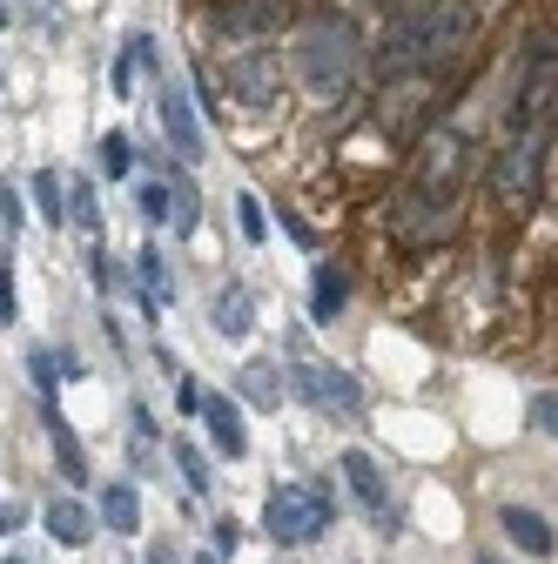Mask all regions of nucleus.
Listing matches in <instances>:
<instances>
[{
	"label": "nucleus",
	"instance_id": "ddd939ff",
	"mask_svg": "<svg viewBox=\"0 0 558 564\" xmlns=\"http://www.w3.org/2000/svg\"><path fill=\"white\" fill-rule=\"evenodd\" d=\"M101 524L108 531H142V490H135V484H108L101 490Z\"/></svg>",
	"mask_w": 558,
	"mask_h": 564
},
{
	"label": "nucleus",
	"instance_id": "dca6fc26",
	"mask_svg": "<svg viewBox=\"0 0 558 564\" xmlns=\"http://www.w3.org/2000/svg\"><path fill=\"white\" fill-rule=\"evenodd\" d=\"M216 329H223V336H236V343L256 329V316H249V296H243V290H223V296H216Z\"/></svg>",
	"mask_w": 558,
	"mask_h": 564
},
{
	"label": "nucleus",
	"instance_id": "39448f33",
	"mask_svg": "<svg viewBox=\"0 0 558 564\" xmlns=\"http://www.w3.org/2000/svg\"><path fill=\"white\" fill-rule=\"evenodd\" d=\"M290 383H297V397H303L310 410H323V416H357V410H364L357 377H351V370H336V364H323V357H297Z\"/></svg>",
	"mask_w": 558,
	"mask_h": 564
},
{
	"label": "nucleus",
	"instance_id": "f03ea898",
	"mask_svg": "<svg viewBox=\"0 0 558 564\" xmlns=\"http://www.w3.org/2000/svg\"><path fill=\"white\" fill-rule=\"evenodd\" d=\"M290 67H297V82L316 95V101H343L357 88L364 75V41L351 21H336V14H310L297 28V47H290Z\"/></svg>",
	"mask_w": 558,
	"mask_h": 564
},
{
	"label": "nucleus",
	"instance_id": "423d86ee",
	"mask_svg": "<svg viewBox=\"0 0 558 564\" xmlns=\"http://www.w3.org/2000/svg\"><path fill=\"white\" fill-rule=\"evenodd\" d=\"M290 21V0H216L208 8V34L223 41H262Z\"/></svg>",
	"mask_w": 558,
	"mask_h": 564
},
{
	"label": "nucleus",
	"instance_id": "7ed1b4c3",
	"mask_svg": "<svg viewBox=\"0 0 558 564\" xmlns=\"http://www.w3.org/2000/svg\"><path fill=\"white\" fill-rule=\"evenodd\" d=\"M458 229V195L451 188H425V182H404L390 202V236L404 249H431Z\"/></svg>",
	"mask_w": 558,
	"mask_h": 564
},
{
	"label": "nucleus",
	"instance_id": "20e7f679",
	"mask_svg": "<svg viewBox=\"0 0 558 564\" xmlns=\"http://www.w3.org/2000/svg\"><path fill=\"white\" fill-rule=\"evenodd\" d=\"M262 531L276 544H316L330 531V498H323V484H276L269 490V505H262Z\"/></svg>",
	"mask_w": 558,
	"mask_h": 564
},
{
	"label": "nucleus",
	"instance_id": "5701e85b",
	"mask_svg": "<svg viewBox=\"0 0 558 564\" xmlns=\"http://www.w3.org/2000/svg\"><path fill=\"white\" fill-rule=\"evenodd\" d=\"M169 188H175V236H189L195 229V188H189V175H169Z\"/></svg>",
	"mask_w": 558,
	"mask_h": 564
},
{
	"label": "nucleus",
	"instance_id": "c85d7f7f",
	"mask_svg": "<svg viewBox=\"0 0 558 564\" xmlns=\"http://www.w3.org/2000/svg\"><path fill=\"white\" fill-rule=\"evenodd\" d=\"M532 416H538V423H545V431L558 437V397H538V403H532Z\"/></svg>",
	"mask_w": 558,
	"mask_h": 564
},
{
	"label": "nucleus",
	"instance_id": "bb28decb",
	"mask_svg": "<svg viewBox=\"0 0 558 564\" xmlns=\"http://www.w3.org/2000/svg\"><path fill=\"white\" fill-rule=\"evenodd\" d=\"M0 208H8V249H14V236H21V195H14V182H8V195H0Z\"/></svg>",
	"mask_w": 558,
	"mask_h": 564
},
{
	"label": "nucleus",
	"instance_id": "412c9836",
	"mask_svg": "<svg viewBox=\"0 0 558 564\" xmlns=\"http://www.w3.org/2000/svg\"><path fill=\"white\" fill-rule=\"evenodd\" d=\"M175 464H182V484L195 490V498H202L208 484H216V477H208V464H202V451H195V444H175Z\"/></svg>",
	"mask_w": 558,
	"mask_h": 564
},
{
	"label": "nucleus",
	"instance_id": "b1692460",
	"mask_svg": "<svg viewBox=\"0 0 558 564\" xmlns=\"http://www.w3.org/2000/svg\"><path fill=\"white\" fill-rule=\"evenodd\" d=\"M236 223H243V236H249V242H262V229H269V223H262V202H256L249 188L236 195Z\"/></svg>",
	"mask_w": 558,
	"mask_h": 564
},
{
	"label": "nucleus",
	"instance_id": "a211bd4d",
	"mask_svg": "<svg viewBox=\"0 0 558 564\" xmlns=\"http://www.w3.org/2000/svg\"><path fill=\"white\" fill-rule=\"evenodd\" d=\"M101 169H108V175H128V169H135V141H128L121 128L101 134Z\"/></svg>",
	"mask_w": 558,
	"mask_h": 564
},
{
	"label": "nucleus",
	"instance_id": "2eb2a0df",
	"mask_svg": "<svg viewBox=\"0 0 558 564\" xmlns=\"http://www.w3.org/2000/svg\"><path fill=\"white\" fill-rule=\"evenodd\" d=\"M229 95H243V101H269V61L262 54H249V61H229Z\"/></svg>",
	"mask_w": 558,
	"mask_h": 564
},
{
	"label": "nucleus",
	"instance_id": "f8f14e48",
	"mask_svg": "<svg viewBox=\"0 0 558 564\" xmlns=\"http://www.w3.org/2000/svg\"><path fill=\"white\" fill-rule=\"evenodd\" d=\"M343 296H351V275H343L336 262H316V275H310V316L316 323H336Z\"/></svg>",
	"mask_w": 558,
	"mask_h": 564
},
{
	"label": "nucleus",
	"instance_id": "2f4dec72",
	"mask_svg": "<svg viewBox=\"0 0 558 564\" xmlns=\"http://www.w3.org/2000/svg\"><path fill=\"white\" fill-rule=\"evenodd\" d=\"M195 564H216V557H195Z\"/></svg>",
	"mask_w": 558,
	"mask_h": 564
},
{
	"label": "nucleus",
	"instance_id": "f257e3e1",
	"mask_svg": "<svg viewBox=\"0 0 558 564\" xmlns=\"http://www.w3.org/2000/svg\"><path fill=\"white\" fill-rule=\"evenodd\" d=\"M471 28H477L471 0H397L377 34V61L384 75H431L471 41Z\"/></svg>",
	"mask_w": 558,
	"mask_h": 564
},
{
	"label": "nucleus",
	"instance_id": "f3484780",
	"mask_svg": "<svg viewBox=\"0 0 558 564\" xmlns=\"http://www.w3.org/2000/svg\"><path fill=\"white\" fill-rule=\"evenodd\" d=\"M135 269H142V290H149V303H169L175 290H169V269H162V256L155 249H142L135 256Z\"/></svg>",
	"mask_w": 558,
	"mask_h": 564
},
{
	"label": "nucleus",
	"instance_id": "4468645a",
	"mask_svg": "<svg viewBox=\"0 0 558 564\" xmlns=\"http://www.w3.org/2000/svg\"><path fill=\"white\" fill-rule=\"evenodd\" d=\"M47 538H61V544H88V538H95V518H88L82 505L54 498V505H47Z\"/></svg>",
	"mask_w": 558,
	"mask_h": 564
},
{
	"label": "nucleus",
	"instance_id": "6e6552de",
	"mask_svg": "<svg viewBox=\"0 0 558 564\" xmlns=\"http://www.w3.org/2000/svg\"><path fill=\"white\" fill-rule=\"evenodd\" d=\"M343 484L357 490V505L371 511V524L390 538V531H397V505H390V484H384V470H377L364 451H343Z\"/></svg>",
	"mask_w": 558,
	"mask_h": 564
},
{
	"label": "nucleus",
	"instance_id": "a878e982",
	"mask_svg": "<svg viewBox=\"0 0 558 564\" xmlns=\"http://www.w3.org/2000/svg\"><path fill=\"white\" fill-rule=\"evenodd\" d=\"M21 316V296H14V269L0 275V323H14Z\"/></svg>",
	"mask_w": 558,
	"mask_h": 564
},
{
	"label": "nucleus",
	"instance_id": "1a4fd4ad",
	"mask_svg": "<svg viewBox=\"0 0 558 564\" xmlns=\"http://www.w3.org/2000/svg\"><path fill=\"white\" fill-rule=\"evenodd\" d=\"M162 134H169V149H175V162L182 169H195L202 162V121H195V108H189V88H162Z\"/></svg>",
	"mask_w": 558,
	"mask_h": 564
},
{
	"label": "nucleus",
	"instance_id": "9d476101",
	"mask_svg": "<svg viewBox=\"0 0 558 564\" xmlns=\"http://www.w3.org/2000/svg\"><path fill=\"white\" fill-rule=\"evenodd\" d=\"M498 531H505L518 551H532V557H551V551H558V531H551V518H538L532 505H498Z\"/></svg>",
	"mask_w": 558,
	"mask_h": 564
},
{
	"label": "nucleus",
	"instance_id": "7c9ffc66",
	"mask_svg": "<svg viewBox=\"0 0 558 564\" xmlns=\"http://www.w3.org/2000/svg\"><path fill=\"white\" fill-rule=\"evenodd\" d=\"M477 564H498V551H477Z\"/></svg>",
	"mask_w": 558,
	"mask_h": 564
},
{
	"label": "nucleus",
	"instance_id": "9b49d317",
	"mask_svg": "<svg viewBox=\"0 0 558 564\" xmlns=\"http://www.w3.org/2000/svg\"><path fill=\"white\" fill-rule=\"evenodd\" d=\"M202 423H208V437H216L223 457H249V431H243V410L229 397H208L202 403Z\"/></svg>",
	"mask_w": 558,
	"mask_h": 564
},
{
	"label": "nucleus",
	"instance_id": "aec40b11",
	"mask_svg": "<svg viewBox=\"0 0 558 564\" xmlns=\"http://www.w3.org/2000/svg\"><path fill=\"white\" fill-rule=\"evenodd\" d=\"M34 202H41V216H47V223H67V208H61V175H54V169L34 175Z\"/></svg>",
	"mask_w": 558,
	"mask_h": 564
},
{
	"label": "nucleus",
	"instance_id": "0eeeda50",
	"mask_svg": "<svg viewBox=\"0 0 558 564\" xmlns=\"http://www.w3.org/2000/svg\"><path fill=\"white\" fill-rule=\"evenodd\" d=\"M538 175H545L538 141H532V134H518V141H505L498 162H492V195H498V202H512V208H525V202L538 195Z\"/></svg>",
	"mask_w": 558,
	"mask_h": 564
},
{
	"label": "nucleus",
	"instance_id": "393cba45",
	"mask_svg": "<svg viewBox=\"0 0 558 564\" xmlns=\"http://www.w3.org/2000/svg\"><path fill=\"white\" fill-rule=\"evenodd\" d=\"M101 216H95V188L88 182H75V229H95Z\"/></svg>",
	"mask_w": 558,
	"mask_h": 564
},
{
	"label": "nucleus",
	"instance_id": "473e14b6",
	"mask_svg": "<svg viewBox=\"0 0 558 564\" xmlns=\"http://www.w3.org/2000/svg\"><path fill=\"white\" fill-rule=\"evenodd\" d=\"M8 564H21V557H8Z\"/></svg>",
	"mask_w": 558,
	"mask_h": 564
},
{
	"label": "nucleus",
	"instance_id": "6ab92c4d",
	"mask_svg": "<svg viewBox=\"0 0 558 564\" xmlns=\"http://www.w3.org/2000/svg\"><path fill=\"white\" fill-rule=\"evenodd\" d=\"M142 216L149 223H175V188L169 182H142Z\"/></svg>",
	"mask_w": 558,
	"mask_h": 564
},
{
	"label": "nucleus",
	"instance_id": "4be33fe9",
	"mask_svg": "<svg viewBox=\"0 0 558 564\" xmlns=\"http://www.w3.org/2000/svg\"><path fill=\"white\" fill-rule=\"evenodd\" d=\"M243 397L276 403V377H269V364H262V357H256V364H243Z\"/></svg>",
	"mask_w": 558,
	"mask_h": 564
},
{
	"label": "nucleus",
	"instance_id": "cd10ccee",
	"mask_svg": "<svg viewBox=\"0 0 558 564\" xmlns=\"http://www.w3.org/2000/svg\"><path fill=\"white\" fill-rule=\"evenodd\" d=\"M243 544V524L236 518H216V551H236Z\"/></svg>",
	"mask_w": 558,
	"mask_h": 564
},
{
	"label": "nucleus",
	"instance_id": "c756f323",
	"mask_svg": "<svg viewBox=\"0 0 558 564\" xmlns=\"http://www.w3.org/2000/svg\"><path fill=\"white\" fill-rule=\"evenodd\" d=\"M149 564H175V551H155V557H149Z\"/></svg>",
	"mask_w": 558,
	"mask_h": 564
}]
</instances>
